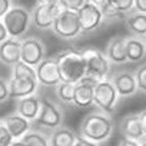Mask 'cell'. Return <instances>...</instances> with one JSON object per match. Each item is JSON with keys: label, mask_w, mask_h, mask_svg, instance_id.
I'll list each match as a JSON object with an SVG mask.
<instances>
[{"label": "cell", "mask_w": 146, "mask_h": 146, "mask_svg": "<svg viewBox=\"0 0 146 146\" xmlns=\"http://www.w3.org/2000/svg\"><path fill=\"white\" fill-rule=\"evenodd\" d=\"M61 82L76 84L86 75V65L80 49H65L55 55Z\"/></svg>", "instance_id": "cell-1"}, {"label": "cell", "mask_w": 146, "mask_h": 146, "mask_svg": "<svg viewBox=\"0 0 146 146\" xmlns=\"http://www.w3.org/2000/svg\"><path fill=\"white\" fill-rule=\"evenodd\" d=\"M112 131L114 122L110 115L102 111L88 114L80 124V136L96 144L106 141L112 135Z\"/></svg>", "instance_id": "cell-2"}, {"label": "cell", "mask_w": 146, "mask_h": 146, "mask_svg": "<svg viewBox=\"0 0 146 146\" xmlns=\"http://www.w3.org/2000/svg\"><path fill=\"white\" fill-rule=\"evenodd\" d=\"M80 50L86 65L85 78L94 82L108 79L110 72V61L104 52L96 48H82Z\"/></svg>", "instance_id": "cell-3"}, {"label": "cell", "mask_w": 146, "mask_h": 146, "mask_svg": "<svg viewBox=\"0 0 146 146\" xmlns=\"http://www.w3.org/2000/svg\"><path fill=\"white\" fill-rule=\"evenodd\" d=\"M9 38L20 39L26 34L31 24V14L23 6H11L1 19Z\"/></svg>", "instance_id": "cell-4"}, {"label": "cell", "mask_w": 146, "mask_h": 146, "mask_svg": "<svg viewBox=\"0 0 146 146\" xmlns=\"http://www.w3.org/2000/svg\"><path fill=\"white\" fill-rule=\"evenodd\" d=\"M51 30L56 36L64 40H71V39L78 38L81 34V29L76 11L62 9L54 20Z\"/></svg>", "instance_id": "cell-5"}, {"label": "cell", "mask_w": 146, "mask_h": 146, "mask_svg": "<svg viewBox=\"0 0 146 146\" xmlns=\"http://www.w3.org/2000/svg\"><path fill=\"white\" fill-rule=\"evenodd\" d=\"M119 94L110 79H105L95 84L94 104L100 109V111L110 115L114 112L119 101Z\"/></svg>", "instance_id": "cell-6"}, {"label": "cell", "mask_w": 146, "mask_h": 146, "mask_svg": "<svg viewBox=\"0 0 146 146\" xmlns=\"http://www.w3.org/2000/svg\"><path fill=\"white\" fill-rule=\"evenodd\" d=\"M76 14H78L79 24H80L82 34H89V33L98 30L105 19L101 8L92 4L89 0L76 11Z\"/></svg>", "instance_id": "cell-7"}, {"label": "cell", "mask_w": 146, "mask_h": 146, "mask_svg": "<svg viewBox=\"0 0 146 146\" xmlns=\"http://www.w3.org/2000/svg\"><path fill=\"white\" fill-rule=\"evenodd\" d=\"M45 45L38 38H26L21 41V60L25 64L36 68L45 59Z\"/></svg>", "instance_id": "cell-8"}, {"label": "cell", "mask_w": 146, "mask_h": 146, "mask_svg": "<svg viewBox=\"0 0 146 146\" xmlns=\"http://www.w3.org/2000/svg\"><path fill=\"white\" fill-rule=\"evenodd\" d=\"M36 125L46 129H58L62 124V112L59 106L48 99H41V108L38 117L35 119Z\"/></svg>", "instance_id": "cell-9"}, {"label": "cell", "mask_w": 146, "mask_h": 146, "mask_svg": "<svg viewBox=\"0 0 146 146\" xmlns=\"http://www.w3.org/2000/svg\"><path fill=\"white\" fill-rule=\"evenodd\" d=\"M60 4H38L33 10L31 21L38 29H51L56 16L61 13Z\"/></svg>", "instance_id": "cell-10"}, {"label": "cell", "mask_w": 146, "mask_h": 146, "mask_svg": "<svg viewBox=\"0 0 146 146\" xmlns=\"http://www.w3.org/2000/svg\"><path fill=\"white\" fill-rule=\"evenodd\" d=\"M36 79L39 85L42 86H56L60 84V75H59L58 65L54 58H45L40 64L35 68Z\"/></svg>", "instance_id": "cell-11"}, {"label": "cell", "mask_w": 146, "mask_h": 146, "mask_svg": "<svg viewBox=\"0 0 146 146\" xmlns=\"http://www.w3.org/2000/svg\"><path fill=\"white\" fill-rule=\"evenodd\" d=\"M96 82L84 78L81 81L76 82L74 89V100L72 105L79 109H88L94 105V90Z\"/></svg>", "instance_id": "cell-12"}, {"label": "cell", "mask_w": 146, "mask_h": 146, "mask_svg": "<svg viewBox=\"0 0 146 146\" xmlns=\"http://www.w3.org/2000/svg\"><path fill=\"white\" fill-rule=\"evenodd\" d=\"M120 132L122 137L130 139L135 141H141L146 137L142 122L140 120L139 114H130L126 115L120 122Z\"/></svg>", "instance_id": "cell-13"}, {"label": "cell", "mask_w": 146, "mask_h": 146, "mask_svg": "<svg viewBox=\"0 0 146 146\" xmlns=\"http://www.w3.org/2000/svg\"><path fill=\"white\" fill-rule=\"evenodd\" d=\"M110 80L114 84L120 98H129L137 91L135 74L130 71H119L111 76Z\"/></svg>", "instance_id": "cell-14"}, {"label": "cell", "mask_w": 146, "mask_h": 146, "mask_svg": "<svg viewBox=\"0 0 146 146\" xmlns=\"http://www.w3.org/2000/svg\"><path fill=\"white\" fill-rule=\"evenodd\" d=\"M21 40L8 38L0 44V62L14 66L21 60Z\"/></svg>", "instance_id": "cell-15"}, {"label": "cell", "mask_w": 146, "mask_h": 146, "mask_svg": "<svg viewBox=\"0 0 146 146\" xmlns=\"http://www.w3.org/2000/svg\"><path fill=\"white\" fill-rule=\"evenodd\" d=\"M106 58L112 64H125L127 62L126 58V36H114L108 42L105 51Z\"/></svg>", "instance_id": "cell-16"}, {"label": "cell", "mask_w": 146, "mask_h": 146, "mask_svg": "<svg viewBox=\"0 0 146 146\" xmlns=\"http://www.w3.org/2000/svg\"><path fill=\"white\" fill-rule=\"evenodd\" d=\"M40 108H41V99L39 96H36L35 94L19 99L18 102H16V112L30 122L35 121V119L38 117L39 112H40Z\"/></svg>", "instance_id": "cell-17"}, {"label": "cell", "mask_w": 146, "mask_h": 146, "mask_svg": "<svg viewBox=\"0 0 146 146\" xmlns=\"http://www.w3.org/2000/svg\"><path fill=\"white\" fill-rule=\"evenodd\" d=\"M9 85V98L10 99H23L26 96L34 95L39 88L38 80H18L10 79L8 81Z\"/></svg>", "instance_id": "cell-18"}, {"label": "cell", "mask_w": 146, "mask_h": 146, "mask_svg": "<svg viewBox=\"0 0 146 146\" xmlns=\"http://www.w3.org/2000/svg\"><path fill=\"white\" fill-rule=\"evenodd\" d=\"M4 125L6 126V129L9 130V132L11 134L14 140H19L24 136L28 131H30V121L26 120L25 117H23L15 112V114H10L6 117H4Z\"/></svg>", "instance_id": "cell-19"}, {"label": "cell", "mask_w": 146, "mask_h": 146, "mask_svg": "<svg viewBox=\"0 0 146 146\" xmlns=\"http://www.w3.org/2000/svg\"><path fill=\"white\" fill-rule=\"evenodd\" d=\"M146 55V41L137 36L126 38V58L130 62H137Z\"/></svg>", "instance_id": "cell-20"}, {"label": "cell", "mask_w": 146, "mask_h": 146, "mask_svg": "<svg viewBox=\"0 0 146 146\" xmlns=\"http://www.w3.org/2000/svg\"><path fill=\"white\" fill-rule=\"evenodd\" d=\"M76 137L78 136L71 129L60 126L52 131L49 137V142H50V146H74Z\"/></svg>", "instance_id": "cell-21"}, {"label": "cell", "mask_w": 146, "mask_h": 146, "mask_svg": "<svg viewBox=\"0 0 146 146\" xmlns=\"http://www.w3.org/2000/svg\"><path fill=\"white\" fill-rule=\"evenodd\" d=\"M134 9V0H106L101 8L104 16H120Z\"/></svg>", "instance_id": "cell-22"}, {"label": "cell", "mask_w": 146, "mask_h": 146, "mask_svg": "<svg viewBox=\"0 0 146 146\" xmlns=\"http://www.w3.org/2000/svg\"><path fill=\"white\" fill-rule=\"evenodd\" d=\"M126 25L135 36H146V14L134 13L126 18Z\"/></svg>", "instance_id": "cell-23"}, {"label": "cell", "mask_w": 146, "mask_h": 146, "mask_svg": "<svg viewBox=\"0 0 146 146\" xmlns=\"http://www.w3.org/2000/svg\"><path fill=\"white\" fill-rule=\"evenodd\" d=\"M11 78L18 79V80H38L36 79L35 68L25 64L23 61H19L18 64H15L13 66Z\"/></svg>", "instance_id": "cell-24"}, {"label": "cell", "mask_w": 146, "mask_h": 146, "mask_svg": "<svg viewBox=\"0 0 146 146\" xmlns=\"http://www.w3.org/2000/svg\"><path fill=\"white\" fill-rule=\"evenodd\" d=\"M74 89L75 84H70V82H60L55 86V94L58 99L64 104L72 105V100H74Z\"/></svg>", "instance_id": "cell-25"}, {"label": "cell", "mask_w": 146, "mask_h": 146, "mask_svg": "<svg viewBox=\"0 0 146 146\" xmlns=\"http://www.w3.org/2000/svg\"><path fill=\"white\" fill-rule=\"evenodd\" d=\"M20 140L26 146H50L49 139L39 131H28Z\"/></svg>", "instance_id": "cell-26"}, {"label": "cell", "mask_w": 146, "mask_h": 146, "mask_svg": "<svg viewBox=\"0 0 146 146\" xmlns=\"http://www.w3.org/2000/svg\"><path fill=\"white\" fill-rule=\"evenodd\" d=\"M136 84H137V90H140L146 94V64L137 68L135 72Z\"/></svg>", "instance_id": "cell-27"}, {"label": "cell", "mask_w": 146, "mask_h": 146, "mask_svg": "<svg viewBox=\"0 0 146 146\" xmlns=\"http://www.w3.org/2000/svg\"><path fill=\"white\" fill-rule=\"evenodd\" d=\"M88 0H59V4L62 9L71 11H78Z\"/></svg>", "instance_id": "cell-28"}, {"label": "cell", "mask_w": 146, "mask_h": 146, "mask_svg": "<svg viewBox=\"0 0 146 146\" xmlns=\"http://www.w3.org/2000/svg\"><path fill=\"white\" fill-rule=\"evenodd\" d=\"M13 141H14V139H13L11 134L9 132L8 129H6V126L4 125V122L0 121V144L10 146V144Z\"/></svg>", "instance_id": "cell-29"}, {"label": "cell", "mask_w": 146, "mask_h": 146, "mask_svg": "<svg viewBox=\"0 0 146 146\" xmlns=\"http://www.w3.org/2000/svg\"><path fill=\"white\" fill-rule=\"evenodd\" d=\"M9 98V85H8V81L4 80V79L0 78V104L1 102L6 101Z\"/></svg>", "instance_id": "cell-30"}, {"label": "cell", "mask_w": 146, "mask_h": 146, "mask_svg": "<svg viewBox=\"0 0 146 146\" xmlns=\"http://www.w3.org/2000/svg\"><path fill=\"white\" fill-rule=\"evenodd\" d=\"M11 0H0V20L5 16V14L10 10Z\"/></svg>", "instance_id": "cell-31"}, {"label": "cell", "mask_w": 146, "mask_h": 146, "mask_svg": "<svg viewBox=\"0 0 146 146\" xmlns=\"http://www.w3.org/2000/svg\"><path fill=\"white\" fill-rule=\"evenodd\" d=\"M74 146H99V144L88 140V139L82 137V136H78V137H76V141H75Z\"/></svg>", "instance_id": "cell-32"}, {"label": "cell", "mask_w": 146, "mask_h": 146, "mask_svg": "<svg viewBox=\"0 0 146 146\" xmlns=\"http://www.w3.org/2000/svg\"><path fill=\"white\" fill-rule=\"evenodd\" d=\"M134 9L137 13L146 14V0H134Z\"/></svg>", "instance_id": "cell-33"}, {"label": "cell", "mask_w": 146, "mask_h": 146, "mask_svg": "<svg viewBox=\"0 0 146 146\" xmlns=\"http://www.w3.org/2000/svg\"><path fill=\"white\" fill-rule=\"evenodd\" d=\"M119 146H140V142L135 141V140H130V139L122 137L120 140V142H119Z\"/></svg>", "instance_id": "cell-34"}, {"label": "cell", "mask_w": 146, "mask_h": 146, "mask_svg": "<svg viewBox=\"0 0 146 146\" xmlns=\"http://www.w3.org/2000/svg\"><path fill=\"white\" fill-rule=\"evenodd\" d=\"M8 38H9V35H8V31H6V28H5L3 20H0V44H1L3 41H5Z\"/></svg>", "instance_id": "cell-35"}, {"label": "cell", "mask_w": 146, "mask_h": 146, "mask_svg": "<svg viewBox=\"0 0 146 146\" xmlns=\"http://www.w3.org/2000/svg\"><path fill=\"white\" fill-rule=\"evenodd\" d=\"M139 115H140V120L142 122V127H144V131H145V135H146V110L140 112Z\"/></svg>", "instance_id": "cell-36"}, {"label": "cell", "mask_w": 146, "mask_h": 146, "mask_svg": "<svg viewBox=\"0 0 146 146\" xmlns=\"http://www.w3.org/2000/svg\"><path fill=\"white\" fill-rule=\"evenodd\" d=\"M38 4H59V0H36Z\"/></svg>", "instance_id": "cell-37"}, {"label": "cell", "mask_w": 146, "mask_h": 146, "mask_svg": "<svg viewBox=\"0 0 146 146\" xmlns=\"http://www.w3.org/2000/svg\"><path fill=\"white\" fill-rule=\"evenodd\" d=\"M89 1H91L92 4H95V5H98L99 8H102L105 4H106V0H89Z\"/></svg>", "instance_id": "cell-38"}, {"label": "cell", "mask_w": 146, "mask_h": 146, "mask_svg": "<svg viewBox=\"0 0 146 146\" xmlns=\"http://www.w3.org/2000/svg\"><path fill=\"white\" fill-rule=\"evenodd\" d=\"M10 146H26V145L20 140V139H19V140H14V141H13L10 144Z\"/></svg>", "instance_id": "cell-39"}, {"label": "cell", "mask_w": 146, "mask_h": 146, "mask_svg": "<svg viewBox=\"0 0 146 146\" xmlns=\"http://www.w3.org/2000/svg\"><path fill=\"white\" fill-rule=\"evenodd\" d=\"M140 146H146V137L144 139V140H141V142H140Z\"/></svg>", "instance_id": "cell-40"}, {"label": "cell", "mask_w": 146, "mask_h": 146, "mask_svg": "<svg viewBox=\"0 0 146 146\" xmlns=\"http://www.w3.org/2000/svg\"><path fill=\"white\" fill-rule=\"evenodd\" d=\"M0 146H8V145H3V144H0Z\"/></svg>", "instance_id": "cell-41"}]
</instances>
